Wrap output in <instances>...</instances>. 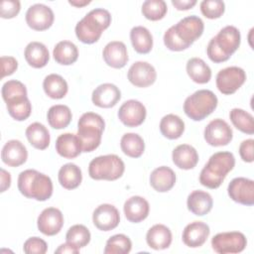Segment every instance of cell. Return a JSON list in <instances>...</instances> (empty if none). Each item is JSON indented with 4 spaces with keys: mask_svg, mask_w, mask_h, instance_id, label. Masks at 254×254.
<instances>
[{
    "mask_svg": "<svg viewBox=\"0 0 254 254\" xmlns=\"http://www.w3.org/2000/svg\"><path fill=\"white\" fill-rule=\"evenodd\" d=\"M2 98L5 102L19 96H27V88L24 83L19 80L12 79L6 81L1 89Z\"/></svg>",
    "mask_w": 254,
    "mask_h": 254,
    "instance_id": "cell-43",
    "label": "cell"
},
{
    "mask_svg": "<svg viewBox=\"0 0 254 254\" xmlns=\"http://www.w3.org/2000/svg\"><path fill=\"white\" fill-rule=\"evenodd\" d=\"M125 171L124 162L114 154L98 156L90 161L88 175L93 180L115 181L122 177Z\"/></svg>",
    "mask_w": 254,
    "mask_h": 254,
    "instance_id": "cell-8",
    "label": "cell"
},
{
    "mask_svg": "<svg viewBox=\"0 0 254 254\" xmlns=\"http://www.w3.org/2000/svg\"><path fill=\"white\" fill-rule=\"evenodd\" d=\"M0 177H1V192H4L7 189L11 186V175L9 172H7L4 169L0 170Z\"/></svg>",
    "mask_w": 254,
    "mask_h": 254,
    "instance_id": "cell-50",
    "label": "cell"
},
{
    "mask_svg": "<svg viewBox=\"0 0 254 254\" xmlns=\"http://www.w3.org/2000/svg\"><path fill=\"white\" fill-rule=\"evenodd\" d=\"M130 40L133 49L138 54H148L153 48V36L151 32L143 26H136L131 29Z\"/></svg>",
    "mask_w": 254,
    "mask_h": 254,
    "instance_id": "cell-30",
    "label": "cell"
},
{
    "mask_svg": "<svg viewBox=\"0 0 254 254\" xmlns=\"http://www.w3.org/2000/svg\"><path fill=\"white\" fill-rule=\"evenodd\" d=\"M25 134L29 143L38 150H45L50 145V132L42 123L34 122L30 124L27 127Z\"/></svg>",
    "mask_w": 254,
    "mask_h": 254,
    "instance_id": "cell-29",
    "label": "cell"
},
{
    "mask_svg": "<svg viewBox=\"0 0 254 254\" xmlns=\"http://www.w3.org/2000/svg\"><path fill=\"white\" fill-rule=\"evenodd\" d=\"M175 184L176 174L169 167L161 166L156 168L150 175V185L159 192L169 191L173 189Z\"/></svg>",
    "mask_w": 254,
    "mask_h": 254,
    "instance_id": "cell-25",
    "label": "cell"
},
{
    "mask_svg": "<svg viewBox=\"0 0 254 254\" xmlns=\"http://www.w3.org/2000/svg\"><path fill=\"white\" fill-rule=\"evenodd\" d=\"M204 140L206 143L213 147H220L228 145L232 138L233 132L228 123L220 118L211 120L203 132Z\"/></svg>",
    "mask_w": 254,
    "mask_h": 254,
    "instance_id": "cell-11",
    "label": "cell"
},
{
    "mask_svg": "<svg viewBox=\"0 0 254 254\" xmlns=\"http://www.w3.org/2000/svg\"><path fill=\"white\" fill-rule=\"evenodd\" d=\"M6 107L9 115L17 121L26 120L32 112V104L28 97L17 102L6 104Z\"/></svg>",
    "mask_w": 254,
    "mask_h": 254,
    "instance_id": "cell-42",
    "label": "cell"
},
{
    "mask_svg": "<svg viewBox=\"0 0 254 254\" xmlns=\"http://www.w3.org/2000/svg\"><path fill=\"white\" fill-rule=\"evenodd\" d=\"M123 209L128 221L132 223H139L149 215L150 205L144 197L133 195L125 201Z\"/></svg>",
    "mask_w": 254,
    "mask_h": 254,
    "instance_id": "cell-22",
    "label": "cell"
},
{
    "mask_svg": "<svg viewBox=\"0 0 254 254\" xmlns=\"http://www.w3.org/2000/svg\"><path fill=\"white\" fill-rule=\"evenodd\" d=\"M235 158L230 152H216L210 156L199 174V183L208 189L220 187L227 174L233 170Z\"/></svg>",
    "mask_w": 254,
    "mask_h": 254,
    "instance_id": "cell-2",
    "label": "cell"
},
{
    "mask_svg": "<svg viewBox=\"0 0 254 254\" xmlns=\"http://www.w3.org/2000/svg\"><path fill=\"white\" fill-rule=\"evenodd\" d=\"M132 242L125 234H115L107 241L104 248L105 254H127L131 251Z\"/></svg>",
    "mask_w": 254,
    "mask_h": 254,
    "instance_id": "cell-41",
    "label": "cell"
},
{
    "mask_svg": "<svg viewBox=\"0 0 254 254\" xmlns=\"http://www.w3.org/2000/svg\"><path fill=\"white\" fill-rule=\"evenodd\" d=\"M1 159L9 167H19L27 161L28 151L21 141L9 140L2 148Z\"/></svg>",
    "mask_w": 254,
    "mask_h": 254,
    "instance_id": "cell-20",
    "label": "cell"
},
{
    "mask_svg": "<svg viewBox=\"0 0 254 254\" xmlns=\"http://www.w3.org/2000/svg\"><path fill=\"white\" fill-rule=\"evenodd\" d=\"M68 3L72 6H75V7H83L85 5H88L90 3V1H68Z\"/></svg>",
    "mask_w": 254,
    "mask_h": 254,
    "instance_id": "cell-52",
    "label": "cell"
},
{
    "mask_svg": "<svg viewBox=\"0 0 254 254\" xmlns=\"http://www.w3.org/2000/svg\"><path fill=\"white\" fill-rule=\"evenodd\" d=\"M110 24L111 15L109 11L103 8H95L77 22L75 26L76 38L83 44L96 43Z\"/></svg>",
    "mask_w": 254,
    "mask_h": 254,
    "instance_id": "cell-4",
    "label": "cell"
},
{
    "mask_svg": "<svg viewBox=\"0 0 254 254\" xmlns=\"http://www.w3.org/2000/svg\"><path fill=\"white\" fill-rule=\"evenodd\" d=\"M1 78L11 75L18 68V62L13 57H1Z\"/></svg>",
    "mask_w": 254,
    "mask_h": 254,
    "instance_id": "cell-47",
    "label": "cell"
},
{
    "mask_svg": "<svg viewBox=\"0 0 254 254\" xmlns=\"http://www.w3.org/2000/svg\"><path fill=\"white\" fill-rule=\"evenodd\" d=\"M79 252V249L74 247L73 245L65 242L62 245H60L56 250H55V253H62V254H65V253H68V254H77Z\"/></svg>",
    "mask_w": 254,
    "mask_h": 254,
    "instance_id": "cell-51",
    "label": "cell"
},
{
    "mask_svg": "<svg viewBox=\"0 0 254 254\" xmlns=\"http://www.w3.org/2000/svg\"><path fill=\"white\" fill-rule=\"evenodd\" d=\"M199 7L200 12L207 19H218L225 11V4L221 0H203Z\"/></svg>",
    "mask_w": 254,
    "mask_h": 254,
    "instance_id": "cell-44",
    "label": "cell"
},
{
    "mask_svg": "<svg viewBox=\"0 0 254 254\" xmlns=\"http://www.w3.org/2000/svg\"><path fill=\"white\" fill-rule=\"evenodd\" d=\"M25 18L28 26L35 31L48 30L55 20L53 10L49 6L41 3L30 6Z\"/></svg>",
    "mask_w": 254,
    "mask_h": 254,
    "instance_id": "cell-12",
    "label": "cell"
},
{
    "mask_svg": "<svg viewBox=\"0 0 254 254\" xmlns=\"http://www.w3.org/2000/svg\"><path fill=\"white\" fill-rule=\"evenodd\" d=\"M43 88L45 93L53 99L64 98L68 90L65 79L57 73H51L45 77L43 81Z\"/></svg>",
    "mask_w": 254,
    "mask_h": 254,
    "instance_id": "cell-34",
    "label": "cell"
},
{
    "mask_svg": "<svg viewBox=\"0 0 254 254\" xmlns=\"http://www.w3.org/2000/svg\"><path fill=\"white\" fill-rule=\"evenodd\" d=\"M229 118L233 126L242 133L249 135L254 133L253 116L249 112L241 108H233L229 112Z\"/></svg>",
    "mask_w": 254,
    "mask_h": 254,
    "instance_id": "cell-38",
    "label": "cell"
},
{
    "mask_svg": "<svg viewBox=\"0 0 254 254\" xmlns=\"http://www.w3.org/2000/svg\"><path fill=\"white\" fill-rule=\"evenodd\" d=\"M26 62L34 68H42L47 65L50 60L48 48L40 42H31L27 45L24 52Z\"/></svg>",
    "mask_w": 254,
    "mask_h": 254,
    "instance_id": "cell-28",
    "label": "cell"
},
{
    "mask_svg": "<svg viewBox=\"0 0 254 254\" xmlns=\"http://www.w3.org/2000/svg\"><path fill=\"white\" fill-rule=\"evenodd\" d=\"M120 147L122 152L131 158H139L145 150L143 138L136 133H126L121 137Z\"/></svg>",
    "mask_w": 254,
    "mask_h": 254,
    "instance_id": "cell-37",
    "label": "cell"
},
{
    "mask_svg": "<svg viewBox=\"0 0 254 254\" xmlns=\"http://www.w3.org/2000/svg\"><path fill=\"white\" fill-rule=\"evenodd\" d=\"M172 232L164 224L153 225L146 234V241L150 248L154 250L167 249L172 243Z\"/></svg>",
    "mask_w": 254,
    "mask_h": 254,
    "instance_id": "cell-26",
    "label": "cell"
},
{
    "mask_svg": "<svg viewBox=\"0 0 254 254\" xmlns=\"http://www.w3.org/2000/svg\"><path fill=\"white\" fill-rule=\"evenodd\" d=\"M204 24L195 16H188L170 27L164 34V44L173 52H181L190 48L203 33Z\"/></svg>",
    "mask_w": 254,
    "mask_h": 254,
    "instance_id": "cell-1",
    "label": "cell"
},
{
    "mask_svg": "<svg viewBox=\"0 0 254 254\" xmlns=\"http://www.w3.org/2000/svg\"><path fill=\"white\" fill-rule=\"evenodd\" d=\"M105 128L103 118L94 112L83 113L77 122V137L80 141L82 152L94 151L101 143L102 133Z\"/></svg>",
    "mask_w": 254,
    "mask_h": 254,
    "instance_id": "cell-6",
    "label": "cell"
},
{
    "mask_svg": "<svg viewBox=\"0 0 254 254\" xmlns=\"http://www.w3.org/2000/svg\"><path fill=\"white\" fill-rule=\"evenodd\" d=\"M142 14L150 21H159L165 17L168 11L164 0H147L142 4Z\"/></svg>",
    "mask_w": 254,
    "mask_h": 254,
    "instance_id": "cell-40",
    "label": "cell"
},
{
    "mask_svg": "<svg viewBox=\"0 0 254 254\" xmlns=\"http://www.w3.org/2000/svg\"><path fill=\"white\" fill-rule=\"evenodd\" d=\"M38 229L47 236L58 234L64 225V215L59 208H45L38 216Z\"/></svg>",
    "mask_w": 254,
    "mask_h": 254,
    "instance_id": "cell-17",
    "label": "cell"
},
{
    "mask_svg": "<svg viewBox=\"0 0 254 254\" xmlns=\"http://www.w3.org/2000/svg\"><path fill=\"white\" fill-rule=\"evenodd\" d=\"M187 73L196 83H207L211 78V69L205 62L199 58H191L187 62Z\"/></svg>",
    "mask_w": 254,
    "mask_h": 254,
    "instance_id": "cell-32",
    "label": "cell"
},
{
    "mask_svg": "<svg viewBox=\"0 0 254 254\" xmlns=\"http://www.w3.org/2000/svg\"><path fill=\"white\" fill-rule=\"evenodd\" d=\"M160 131L170 140L178 139L185 131V122L176 114H167L160 121Z\"/></svg>",
    "mask_w": 254,
    "mask_h": 254,
    "instance_id": "cell-36",
    "label": "cell"
},
{
    "mask_svg": "<svg viewBox=\"0 0 254 254\" xmlns=\"http://www.w3.org/2000/svg\"><path fill=\"white\" fill-rule=\"evenodd\" d=\"M90 232L82 224H74L68 228L65 234V242L80 249L85 247L90 241Z\"/></svg>",
    "mask_w": 254,
    "mask_h": 254,
    "instance_id": "cell-39",
    "label": "cell"
},
{
    "mask_svg": "<svg viewBox=\"0 0 254 254\" xmlns=\"http://www.w3.org/2000/svg\"><path fill=\"white\" fill-rule=\"evenodd\" d=\"M230 198L244 205L254 204V182L250 179L238 177L233 179L227 188Z\"/></svg>",
    "mask_w": 254,
    "mask_h": 254,
    "instance_id": "cell-13",
    "label": "cell"
},
{
    "mask_svg": "<svg viewBox=\"0 0 254 254\" xmlns=\"http://www.w3.org/2000/svg\"><path fill=\"white\" fill-rule=\"evenodd\" d=\"M21 9V3L18 0H3L0 4V14L3 19H12L16 17Z\"/></svg>",
    "mask_w": 254,
    "mask_h": 254,
    "instance_id": "cell-46",
    "label": "cell"
},
{
    "mask_svg": "<svg viewBox=\"0 0 254 254\" xmlns=\"http://www.w3.org/2000/svg\"><path fill=\"white\" fill-rule=\"evenodd\" d=\"M127 77L136 87H148L156 81L157 72L151 64L139 61L130 66Z\"/></svg>",
    "mask_w": 254,
    "mask_h": 254,
    "instance_id": "cell-15",
    "label": "cell"
},
{
    "mask_svg": "<svg viewBox=\"0 0 254 254\" xmlns=\"http://www.w3.org/2000/svg\"><path fill=\"white\" fill-rule=\"evenodd\" d=\"M246 73L239 66H228L220 69L216 74V87L225 95L235 93L245 82Z\"/></svg>",
    "mask_w": 254,
    "mask_h": 254,
    "instance_id": "cell-10",
    "label": "cell"
},
{
    "mask_svg": "<svg viewBox=\"0 0 254 254\" xmlns=\"http://www.w3.org/2000/svg\"><path fill=\"white\" fill-rule=\"evenodd\" d=\"M117 115L125 126L133 128L140 126L145 121L147 111L143 103L135 99H130L119 107Z\"/></svg>",
    "mask_w": 254,
    "mask_h": 254,
    "instance_id": "cell-14",
    "label": "cell"
},
{
    "mask_svg": "<svg viewBox=\"0 0 254 254\" xmlns=\"http://www.w3.org/2000/svg\"><path fill=\"white\" fill-rule=\"evenodd\" d=\"M172 159L178 168L190 170L198 163V154L192 146L189 144H181L173 150Z\"/></svg>",
    "mask_w": 254,
    "mask_h": 254,
    "instance_id": "cell-24",
    "label": "cell"
},
{
    "mask_svg": "<svg viewBox=\"0 0 254 254\" xmlns=\"http://www.w3.org/2000/svg\"><path fill=\"white\" fill-rule=\"evenodd\" d=\"M92 221L95 227L101 231H109L116 228L120 222L118 209L109 203L98 205L92 213Z\"/></svg>",
    "mask_w": 254,
    "mask_h": 254,
    "instance_id": "cell-16",
    "label": "cell"
},
{
    "mask_svg": "<svg viewBox=\"0 0 254 254\" xmlns=\"http://www.w3.org/2000/svg\"><path fill=\"white\" fill-rule=\"evenodd\" d=\"M102 57L105 64L113 68L124 67L129 60L127 48L120 41L109 42L103 49Z\"/></svg>",
    "mask_w": 254,
    "mask_h": 254,
    "instance_id": "cell-21",
    "label": "cell"
},
{
    "mask_svg": "<svg viewBox=\"0 0 254 254\" xmlns=\"http://www.w3.org/2000/svg\"><path fill=\"white\" fill-rule=\"evenodd\" d=\"M59 183L64 189L74 190L76 189L82 181V174L79 167L75 164L67 163L61 167L58 174Z\"/></svg>",
    "mask_w": 254,
    "mask_h": 254,
    "instance_id": "cell-31",
    "label": "cell"
},
{
    "mask_svg": "<svg viewBox=\"0 0 254 254\" xmlns=\"http://www.w3.org/2000/svg\"><path fill=\"white\" fill-rule=\"evenodd\" d=\"M188 209L194 215L203 216L207 214L213 205L211 195L203 190H197L191 191L187 199Z\"/></svg>",
    "mask_w": 254,
    "mask_h": 254,
    "instance_id": "cell-27",
    "label": "cell"
},
{
    "mask_svg": "<svg viewBox=\"0 0 254 254\" xmlns=\"http://www.w3.org/2000/svg\"><path fill=\"white\" fill-rule=\"evenodd\" d=\"M57 153L65 159H74L82 152L80 141L77 135L72 133H64L56 140Z\"/></svg>",
    "mask_w": 254,
    "mask_h": 254,
    "instance_id": "cell-23",
    "label": "cell"
},
{
    "mask_svg": "<svg viewBox=\"0 0 254 254\" xmlns=\"http://www.w3.org/2000/svg\"><path fill=\"white\" fill-rule=\"evenodd\" d=\"M23 250L27 254H45L48 250V244L44 239L34 236L24 242Z\"/></svg>",
    "mask_w": 254,
    "mask_h": 254,
    "instance_id": "cell-45",
    "label": "cell"
},
{
    "mask_svg": "<svg viewBox=\"0 0 254 254\" xmlns=\"http://www.w3.org/2000/svg\"><path fill=\"white\" fill-rule=\"evenodd\" d=\"M121 98L120 89L113 83H102L98 85L91 95L94 105L100 108H110L117 104Z\"/></svg>",
    "mask_w": 254,
    "mask_h": 254,
    "instance_id": "cell-19",
    "label": "cell"
},
{
    "mask_svg": "<svg viewBox=\"0 0 254 254\" xmlns=\"http://www.w3.org/2000/svg\"><path fill=\"white\" fill-rule=\"evenodd\" d=\"M72 114L68 106L64 104H56L50 107L47 113V119L50 126L54 129H64L67 127L71 121Z\"/></svg>",
    "mask_w": 254,
    "mask_h": 254,
    "instance_id": "cell-35",
    "label": "cell"
},
{
    "mask_svg": "<svg viewBox=\"0 0 254 254\" xmlns=\"http://www.w3.org/2000/svg\"><path fill=\"white\" fill-rule=\"evenodd\" d=\"M240 42L239 30L234 26H225L210 39L206 48L207 57L215 64L226 62L238 50Z\"/></svg>",
    "mask_w": 254,
    "mask_h": 254,
    "instance_id": "cell-3",
    "label": "cell"
},
{
    "mask_svg": "<svg viewBox=\"0 0 254 254\" xmlns=\"http://www.w3.org/2000/svg\"><path fill=\"white\" fill-rule=\"evenodd\" d=\"M253 139H246L241 142L239 146V155L241 159L246 163H252L254 160L253 157Z\"/></svg>",
    "mask_w": 254,
    "mask_h": 254,
    "instance_id": "cell-48",
    "label": "cell"
},
{
    "mask_svg": "<svg viewBox=\"0 0 254 254\" xmlns=\"http://www.w3.org/2000/svg\"><path fill=\"white\" fill-rule=\"evenodd\" d=\"M172 4L177 10H189L196 4V0H172Z\"/></svg>",
    "mask_w": 254,
    "mask_h": 254,
    "instance_id": "cell-49",
    "label": "cell"
},
{
    "mask_svg": "<svg viewBox=\"0 0 254 254\" xmlns=\"http://www.w3.org/2000/svg\"><path fill=\"white\" fill-rule=\"evenodd\" d=\"M210 233L209 226L202 221H193L189 223L183 230V242L190 248L202 246Z\"/></svg>",
    "mask_w": 254,
    "mask_h": 254,
    "instance_id": "cell-18",
    "label": "cell"
},
{
    "mask_svg": "<svg viewBox=\"0 0 254 254\" xmlns=\"http://www.w3.org/2000/svg\"><path fill=\"white\" fill-rule=\"evenodd\" d=\"M216 95L208 89H199L188 96L184 102L186 115L193 121H201L217 107Z\"/></svg>",
    "mask_w": 254,
    "mask_h": 254,
    "instance_id": "cell-7",
    "label": "cell"
},
{
    "mask_svg": "<svg viewBox=\"0 0 254 254\" xmlns=\"http://www.w3.org/2000/svg\"><path fill=\"white\" fill-rule=\"evenodd\" d=\"M53 56L58 64L63 65H70L77 61L78 50L72 42L61 41L55 46Z\"/></svg>",
    "mask_w": 254,
    "mask_h": 254,
    "instance_id": "cell-33",
    "label": "cell"
},
{
    "mask_svg": "<svg viewBox=\"0 0 254 254\" xmlns=\"http://www.w3.org/2000/svg\"><path fill=\"white\" fill-rule=\"evenodd\" d=\"M247 245V239L242 232H220L211 239L212 249L219 254H234L242 252Z\"/></svg>",
    "mask_w": 254,
    "mask_h": 254,
    "instance_id": "cell-9",
    "label": "cell"
},
{
    "mask_svg": "<svg viewBox=\"0 0 254 254\" xmlns=\"http://www.w3.org/2000/svg\"><path fill=\"white\" fill-rule=\"evenodd\" d=\"M18 190L27 198L45 201L53 194V183L49 176L28 169L21 172L18 177Z\"/></svg>",
    "mask_w": 254,
    "mask_h": 254,
    "instance_id": "cell-5",
    "label": "cell"
}]
</instances>
